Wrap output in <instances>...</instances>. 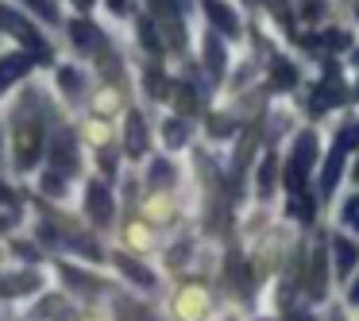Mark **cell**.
<instances>
[{"instance_id": "cell-1", "label": "cell", "mask_w": 359, "mask_h": 321, "mask_svg": "<svg viewBox=\"0 0 359 321\" xmlns=\"http://www.w3.org/2000/svg\"><path fill=\"white\" fill-rule=\"evenodd\" d=\"M317 155H320V140L313 128H305V132L294 136V143H290L286 151V171H282V182H286L290 194H302L305 182H309V171L317 166Z\"/></svg>"}, {"instance_id": "cell-2", "label": "cell", "mask_w": 359, "mask_h": 321, "mask_svg": "<svg viewBox=\"0 0 359 321\" xmlns=\"http://www.w3.org/2000/svg\"><path fill=\"white\" fill-rule=\"evenodd\" d=\"M351 151H359V117L336 132L332 151H328V159H325V171H320V197H332L336 194L340 174H344V163H348Z\"/></svg>"}, {"instance_id": "cell-3", "label": "cell", "mask_w": 359, "mask_h": 321, "mask_svg": "<svg viewBox=\"0 0 359 321\" xmlns=\"http://www.w3.org/2000/svg\"><path fill=\"white\" fill-rule=\"evenodd\" d=\"M39 136H43V120L32 117V112L24 117V109H20V124H16V166L20 171L39 163Z\"/></svg>"}, {"instance_id": "cell-4", "label": "cell", "mask_w": 359, "mask_h": 321, "mask_svg": "<svg viewBox=\"0 0 359 321\" xmlns=\"http://www.w3.org/2000/svg\"><path fill=\"white\" fill-rule=\"evenodd\" d=\"M201 8H205V16H209L212 32H220L224 39H240V32H243L240 12H236L228 0H201Z\"/></svg>"}, {"instance_id": "cell-5", "label": "cell", "mask_w": 359, "mask_h": 321, "mask_svg": "<svg viewBox=\"0 0 359 321\" xmlns=\"http://www.w3.org/2000/svg\"><path fill=\"white\" fill-rule=\"evenodd\" d=\"M0 27H4L8 35H16V39H24L32 51H39V55H47V43H43V35L35 32V27L27 24L24 16H16V12L8 8V4H0Z\"/></svg>"}, {"instance_id": "cell-6", "label": "cell", "mask_w": 359, "mask_h": 321, "mask_svg": "<svg viewBox=\"0 0 359 321\" xmlns=\"http://www.w3.org/2000/svg\"><path fill=\"white\" fill-rule=\"evenodd\" d=\"M332 267H336V279L348 282V275L359 267V244L348 240V236H332Z\"/></svg>"}, {"instance_id": "cell-7", "label": "cell", "mask_w": 359, "mask_h": 321, "mask_svg": "<svg viewBox=\"0 0 359 321\" xmlns=\"http://www.w3.org/2000/svg\"><path fill=\"white\" fill-rule=\"evenodd\" d=\"M86 213L93 217V225H112V194L101 186V182H89L86 190Z\"/></svg>"}, {"instance_id": "cell-8", "label": "cell", "mask_w": 359, "mask_h": 321, "mask_svg": "<svg viewBox=\"0 0 359 321\" xmlns=\"http://www.w3.org/2000/svg\"><path fill=\"white\" fill-rule=\"evenodd\" d=\"M320 93H313V112H325V109H332V105H340L344 97H348V89L340 86V74H336V66H328V74H325V81H320Z\"/></svg>"}, {"instance_id": "cell-9", "label": "cell", "mask_w": 359, "mask_h": 321, "mask_svg": "<svg viewBox=\"0 0 359 321\" xmlns=\"http://www.w3.org/2000/svg\"><path fill=\"white\" fill-rule=\"evenodd\" d=\"M50 159H55V166L62 174L78 171V155H74V136L70 132H58L55 143H50Z\"/></svg>"}, {"instance_id": "cell-10", "label": "cell", "mask_w": 359, "mask_h": 321, "mask_svg": "<svg viewBox=\"0 0 359 321\" xmlns=\"http://www.w3.org/2000/svg\"><path fill=\"white\" fill-rule=\"evenodd\" d=\"M32 66H35L32 55H8V58H0V93H4V89H8L16 78H24Z\"/></svg>"}, {"instance_id": "cell-11", "label": "cell", "mask_w": 359, "mask_h": 321, "mask_svg": "<svg viewBox=\"0 0 359 321\" xmlns=\"http://www.w3.org/2000/svg\"><path fill=\"white\" fill-rule=\"evenodd\" d=\"M128 155H132V159L147 155V128H143L140 112H132V117H128Z\"/></svg>"}, {"instance_id": "cell-12", "label": "cell", "mask_w": 359, "mask_h": 321, "mask_svg": "<svg viewBox=\"0 0 359 321\" xmlns=\"http://www.w3.org/2000/svg\"><path fill=\"white\" fill-rule=\"evenodd\" d=\"M340 225L348 228V232L359 236V194H348L340 205Z\"/></svg>"}, {"instance_id": "cell-13", "label": "cell", "mask_w": 359, "mask_h": 321, "mask_svg": "<svg viewBox=\"0 0 359 321\" xmlns=\"http://www.w3.org/2000/svg\"><path fill=\"white\" fill-rule=\"evenodd\" d=\"M205 58H209V70H212V74L224 70V51H220L217 35H209V39H205Z\"/></svg>"}, {"instance_id": "cell-14", "label": "cell", "mask_w": 359, "mask_h": 321, "mask_svg": "<svg viewBox=\"0 0 359 321\" xmlns=\"http://www.w3.org/2000/svg\"><path fill=\"white\" fill-rule=\"evenodd\" d=\"M170 182H174V166L158 159V163L151 166V186H170Z\"/></svg>"}, {"instance_id": "cell-15", "label": "cell", "mask_w": 359, "mask_h": 321, "mask_svg": "<svg viewBox=\"0 0 359 321\" xmlns=\"http://www.w3.org/2000/svg\"><path fill=\"white\" fill-rule=\"evenodd\" d=\"M116 263H120V267H124V271H128V275H132V279H135V282H140V287H151V282H155V279H151V271H143V267H140V263H132V259H124V256H120V259H116Z\"/></svg>"}, {"instance_id": "cell-16", "label": "cell", "mask_w": 359, "mask_h": 321, "mask_svg": "<svg viewBox=\"0 0 359 321\" xmlns=\"http://www.w3.org/2000/svg\"><path fill=\"white\" fill-rule=\"evenodd\" d=\"M74 39H78V47H93V43H97V32H93V24H86V20H78V24H74Z\"/></svg>"}, {"instance_id": "cell-17", "label": "cell", "mask_w": 359, "mask_h": 321, "mask_svg": "<svg viewBox=\"0 0 359 321\" xmlns=\"http://www.w3.org/2000/svg\"><path fill=\"white\" fill-rule=\"evenodd\" d=\"M24 4H27V8H35L43 20H58V4H55V0H24Z\"/></svg>"}, {"instance_id": "cell-18", "label": "cell", "mask_w": 359, "mask_h": 321, "mask_svg": "<svg viewBox=\"0 0 359 321\" xmlns=\"http://www.w3.org/2000/svg\"><path fill=\"white\" fill-rule=\"evenodd\" d=\"M182 140H186V124H182V120H170V124H166V143L178 148Z\"/></svg>"}, {"instance_id": "cell-19", "label": "cell", "mask_w": 359, "mask_h": 321, "mask_svg": "<svg viewBox=\"0 0 359 321\" xmlns=\"http://www.w3.org/2000/svg\"><path fill=\"white\" fill-rule=\"evenodd\" d=\"M43 190H47V194H55V197L66 190V186H62V178H58V171H50L47 178H43Z\"/></svg>"}, {"instance_id": "cell-20", "label": "cell", "mask_w": 359, "mask_h": 321, "mask_svg": "<svg viewBox=\"0 0 359 321\" xmlns=\"http://www.w3.org/2000/svg\"><path fill=\"white\" fill-rule=\"evenodd\" d=\"M62 86H66V93H78V86H81L78 74H74V70H62Z\"/></svg>"}, {"instance_id": "cell-21", "label": "cell", "mask_w": 359, "mask_h": 321, "mask_svg": "<svg viewBox=\"0 0 359 321\" xmlns=\"http://www.w3.org/2000/svg\"><path fill=\"white\" fill-rule=\"evenodd\" d=\"M348 302L359 306V275H355V282H351V290H348Z\"/></svg>"}, {"instance_id": "cell-22", "label": "cell", "mask_w": 359, "mask_h": 321, "mask_svg": "<svg viewBox=\"0 0 359 321\" xmlns=\"http://www.w3.org/2000/svg\"><path fill=\"white\" fill-rule=\"evenodd\" d=\"M109 8L116 12V16H124V12H128V0H109Z\"/></svg>"}, {"instance_id": "cell-23", "label": "cell", "mask_w": 359, "mask_h": 321, "mask_svg": "<svg viewBox=\"0 0 359 321\" xmlns=\"http://www.w3.org/2000/svg\"><path fill=\"white\" fill-rule=\"evenodd\" d=\"M328 321H348V317H344V310H340V306H332V313H328Z\"/></svg>"}, {"instance_id": "cell-24", "label": "cell", "mask_w": 359, "mask_h": 321, "mask_svg": "<svg viewBox=\"0 0 359 321\" xmlns=\"http://www.w3.org/2000/svg\"><path fill=\"white\" fill-rule=\"evenodd\" d=\"M0 202H12V190L4 186V182H0Z\"/></svg>"}, {"instance_id": "cell-25", "label": "cell", "mask_w": 359, "mask_h": 321, "mask_svg": "<svg viewBox=\"0 0 359 321\" xmlns=\"http://www.w3.org/2000/svg\"><path fill=\"white\" fill-rule=\"evenodd\" d=\"M351 178H355V182H359V159H355V166H351Z\"/></svg>"}, {"instance_id": "cell-26", "label": "cell", "mask_w": 359, "mask_h": 321, "mask_svg": "<svg viewBox=\"0 0 359 321\" xmlns=\"http://www.w3.org/2000/svg\"><path fill=\"white\" fill-rule=\"evenodd\" d=\"M351 63H355V66H359V47H355V55H351Z\"/></svg>"}, {"instance_id": "cell-27", "label": "cell", "mask_w": 359, "mask_h": 321, "mask_svg": "<svg viewBox=\"0 0 359 321\" xmlns=\"http://www.w3.org/2000/svg\"><path fill=\"white\" fill-rule=\"evenodd\" d=\"M78 4H81V8H89V4H93V0H78Z\"/></svg>"}, {"instance_id": "cell-28", "label": "cell", "mask_w": 359, "mask_h": 321, "mask_svg": "<svg viewBox=\"0 0 359 321\" xmlns=\"http://www.w3.org/2000/svg\"><path fill=\"white\" fill-rule=\"evenodd\" d=\"M355 97H359V86H355Z\"/></svg>"}]
</instances>
